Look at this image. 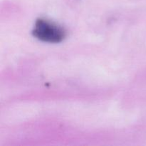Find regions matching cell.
<instances>
[{"label":"cell","mask_w":146,"mask_h":146,"mask_svg":"<svg viewBox=\"0 0 146 146\" xmlns=\"http://www.w3.org/2000/svg\"><path fill=\"white\" fill-rule=\"evenodd\" d=\"M33 35L41 41L58 43L65 38L66 32L57 24L46 19H39L35 23Z\"/></svg>","instance_id":"cell-1"}]
</instances>
